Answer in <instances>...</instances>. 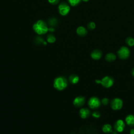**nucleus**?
Instances as JSON below:
<instances>
[{
	"mask_svg": "<svg viewBox=\"0 0 134 134\" xmlns=\"http://www.w3.org/2000/svg\"><path fill=\"white\" fill-rule=\"evenodd\" d=\"M100 101L98 97H92L90 98L88 104L89 107L92 109L98 108L100 105Z\"/></svg>",
	"mask_w": 134,
	"mask_h": 134,
	"instance_id": "423d86ee",
	"label": "nucleus"
},
{
	"mask_svg": "<svg viewBox=\"0 0 134 134\" xmlns=\"http://www.w3.org/2000/svg\"><path fill=\"white\" fill-rule=\"evenodd\" d=\"M132 75L134 76V68L132 69Z\"/></svg>",
	"mask_w": 134,
	"mask_h": 134,
	"instance_id": "cd10ccee",
	"label": "nucleus"
},
{
	"mask_svg": "<svg viewBox=\"0 0 134 134\" xmlns=\"http://www.w3.org/2000/svg\"><path fill=\"white\" fill-rule=\"evenodd\" d=\"M109 100L108 98H106V97H105V98H103L102 99V103L104 105H107L108 103H109Z\"/></svg>",
	"mask_w": 134,
	"mask_h": 134,
	"instance_id": "b1692460",
	"label": "nucleus"
},
{
	"mask_svg": "<svg viewBox=\"0 0 134 134\" xmlns=\"http://www.w3.org/2000/svg\"><path fill=\"white\" fill-rule=\"evenodd\" d=\"M76 34L81 37H84L87 35V30L85 27L79 26L76 29Z\"/></svg>",
	"mask_w": 134,
	"mask_h": 134,
	"instance_id": "f8f14e48",
	"label": "nucleus"
},
{
	"mask_svg": "<svg viewBox=\"0 0 134 134\" xmlns=\"http://www.w3.org/2000/svg\"><path fill=\"white\" fill-rule=\"evenodd\" d=\"M68 1L72 6H76L81 3L82 0H68Z\"/></svg>",
	"mask_w": 134,
	"mask_h": 134,
	"instance_id": "412c9836",
	"label": "nucleus"
},
{
	"mask_svg": "<svg viewBox=\"0 0 134 134\" xmlns=\"http://www.w3.org/2000/svg\"><path fill=\"white\" fill-rule=\"evenodd\" d=\"M122 104L123 102L121 99L119 98H115L111 100L110 106L114 110H119L122 107Z\"/></svg>",
	"mask_w": 134,
	"mask_h": 134,
	"instance_id": "0eeeda50",
	"label": "nucleus"
},
{
	"mask_svg": "<svg viewBox=\"0 0 134 134\" xmlns=\"http://www.w3.org/2000/svg\"><path fill=\"white\" fill-rule=\"evenodd\" d=\"M126 124L130 126H134V115H128L125 118Z\"/></svg>",
	"mask_w": 134,
	"mask_h": 134,
	"instance_id": "ddd939ff",
	"label": "nucleus"
},
{
	"mask_svg": "<svg viewBox=\"0 0 134 134\" xmlns=\"http://www.w3.org/2000/svg\"><path fill=\"white\" fill-rule=\"evenodd\" d=\"M80 117L83 119H85L91 115L90 110L86 108H82L79 111Z\"/></svg>",
	"mask_w": 134,
	"mask_h": 134,
	"instance_id": "9b49d317",
	"label": "nucleus"
},
{
	"mask_svg": "<svg viewBox=\"0 0 134 134\" xmlns=\"http://www.w3.org/2000/svg\"><path fill=\"white\" fill-rule=\"evenodd\" d=\"M68 86V81L64 77L59 76L55 78L54 80L53 86L59 91H62L65 89Z\"/></svg>",
	"mask_w": 134,
	"mask_h": 134,
	"instance_id": "f03ea898",
	"label": "nucleus"
},
{
	"mask_svg": "<svg viewBox=\"0 0 134 134\" xmlns=\"http://www.w3.org/2000/svg\"><path fill=\"white\" fill-rule=\"evenodd\" d=\"M116 59V55L113 53H108L105 55V60L108 62L114 61Z\"/></svg>",
	"mask_w": 134,
	"mask_h": 134,
	"instance_id": "4468645a",
	"label": "nucleus"
},
{
	"mask_svg": "<svg viewBox=\"0 0 134 134\" xmlns=\"http://www.w3.org/2000/svg\"><path fill=\"white\" fill-rule=\"evenodd\" d=\"M125 41L126 44L130 47H132L134 46V39L132 37H127Z\"/></svg>",
	"mask_w": 134,
	"mask_h": 134,
	"instance_id": "aec40b11",
	"label": "nucleus"
},
{
	"mask_svg": "<svg viewBox=\"0 0 134 134\" xmlns=\"http://www.w3.org/2000/svg\"><path fill=\"white\" fill-rule=\"evenodd\" d=\"M69 80L71 83L74 84L78 83L79 81V77L76 74H72L69 76Z\"/></svg>",
	"mask_w": 134,
	"mask_h": 134,
	"instance_id": "2eb2a0df",
	"label": "nucleus"
},
{
	"mask_svg": "<svg viewBox=\"0 0 134 134\" xmlns=\"http://www.w3.org/2000/svg\"><path fill=\"white\" fill-rule=\"evenodd\" d=\"M85 102L84 97L82 96H79L75 97L73 100V105L76 107H81L84 105Z\"/></svg>",
	"mask_w": 134,
	"mask_h": 134,
	"instance_id": "6e6552de",
	"label": "nucleus"
},
{
	"mask_svg": "<svg viewBox=\"0 0 134 134\" xmlns=\"http://www.w3.org/2000/svg\"><path fill=\"white\" fill-rule=\"evenodd\" d=\"M56 40L55 37L52 34H48L47 35V41L49 43H54Z\"/></svg>",
	"mask_w": 134,
	"mask_h": 134,
	"instance_id": "a211bd4d",
	"label": "nucleus"
},
{
	"mask_svg": "<svg viewBox=\"0 0 134 134\" xmlns=\"http://www.w3.org/2000/svg\"><path fill=\"white\" fill-rule=\"evenodd\" d=\"M118 57L122 60L127 59L130 55V50L128 48L125 46H122L117 52Z\"/></svg>",
	"mask_w": 134,
	"mask_h": 134,
	"instance_id": "20e7f679",
	"label": "nucleus"
},
{
	"mask_svg": "<svg viewBox=\"0 0 134 134\" xmlns=\"http://www.w3.org/2000/svg\"><path fill=\"white\" fill-rule=\"evenodd\" d=\"M130 134H134V129H131L130 130Z\"/></svg>",
	"mask_w": 134,
	"mask_h": 134,
	"instance_id": "bb28decb",
	"label": "nucleus"
},
{
	"mask_svg": "<svg viewBox=\"0 0 134 134\" xmlns=\"http://www.w3.org/2000/svg\"><path fill=\"white\" fill-rule=\"evenodd\" d=\"M82 1H83L84 2H87L88 1H89V0H82Z\"/></svg>",
	"mask_w": 134,
	"mask_h": 134,
	"instance_id": "c85d7f7f",
	"label": "nucleus"
},
{
	"mask_svg": "<svg viewBox=\"0 0 134 134\" xmlns=\"http://www.w3.org/2000/svg\"><path fill=\"white\" fill-rule=\"evenodd\" d=\"M102 52L99 49H95L91 53V58L95 60H99L101 58L102 56Z\"/></svg>",
	"mask_w": 134,
	"mask_h": 134,
	"instance_id": "9d476101",
	"label": "nucleus"
},
{
	"mask_svg": "<svg viewBox=\"0 0 134 134\" xmlns=\"http://www.w3.org/2000/svg\"><path fill=\"white\" fill-rule=\"evenodd\" d=\"M34 31L39 35L46 34L48 31V27L45 21L42 20H38L34 23L32 26Z\"/></svg>",
	"mask_w": 134,
	"mask_h": 134,
	"instance_id": "f257e3e1",
	"label": "nucleus"
},
{
	"mask_svg": "<svg viewBox=\"0 0 134 134\" xmlns=\"http://www.w3.org/2000/svg\"><path fill=\"white\" fill-rule=\"evenodd\" d=\"M125 124L124 122L121 119H119L117 121H116V122L114 125L115 129L117 132H121L124 130L125 128Z\"/></svg>",
	"mask_w": 134,
	"mask_h": 134,
	"instance_id": "1a4fd4ad",
	"label": "nucleus"
},
{
	"mask_svg": "<svg viewBox=\"0 0 134 134\" xmlns=\"http://www.w3.org/2000/svg\"><path fill=\"white\" fill-rule=\"evenodd\" d=\"M35 42L37 44H42L43 45H46L47 42L44 40V39L41 37H36L35 39Z\"/></svg>",
	"mask_w": 134,
	"mask_h": 134,
	"instance_id": "f3484780",
	"label": "nucleus"
},
{
	"mask_svg": "<svg viewBox=\"0 0 134 134\" xmlns=\"http://www.w3.org/2000/svg\"><path fill=\"white\" fill-rule=\"evenodd\" d=\"M87 28L89 30H93V29H94L95 28L96 25H95L94 22L91 21V22L88 23V24L87 25Z\"/></svg>",
	"mask_w": 134,
	"mask_h": 134,
	"instance_id": "4be33fe9",
	"label": "nucleus"
},
{
	"mask_svg": "<svg viewBox=\"0 0 134 134\" xmlns=\"http://www.w3.org/2000/svg\"><path fill=\"white\" fill-rule=\"evenodd\" d=\"M102 130L105 133H109L112 132V127L109 124H105L102 127Z\"/></svg>",
	"mask_w": 134,
	"mask_h": 134,
	"instance_id": "dca6fc26",
	"label": "nucleus"
},
{
	"mask_svg": "<svg viewBox=\"0 0 134 134\" xmlns=\"http://www.w3.org/2000/svg\"><path fill=\"white\" fill-rule=\"evenodd\" d=\"M70 10L69 5L66 2H62L58 6V11L59 14L62 16H66Z\"/></svg>",
	"mask_w": 134,
	"mask_h": 134,
	"instance_id": "39448f33",
	"label": "nucleus"
},
{
	"mask_svg": "<svg viewBox=\"0 0 134 134\" xmlns=\"http://www.w3.org/2000/svg\"><path fill=\"white\" fill-rule=\"evenodd\" d=\"M48 24L50 27H53L57 25L58 24V20L55 18H51L49 19Z\"/></svg>",
	"mask_w": 134,
	"mask_h": 134,
	"instance_id": "6ab92c4d",
	"label": "nucleus"
},
{
	"mask_svg": "<svg viewBox=\"0 0 134 134\" xmlns=\"http://www.w3.org/2000/svg\"><path fill=\"white\" fill-rule=\"evenodd\" d=\"M48 2H49L50 4L55 5L58 4L59 3L60 0H48Z\"/></svg>",
	"mask_w": 134,
	"mask_h": 134,
	"instance_id": "393cba45",
	"label": "nucleus"
},
{
	"mask_svg": "<svg viewBox=\"0 0 134 134\" xmlns=\"http://www.w3.org/2000/svg\"><path fill=\"white\" fill-rule=\"evenodd\" d=\"M54 30H55V29L53 27H50L48 28V31H49L50 32H53V31H54Z\"/></svg>",
	"mask_w": 134,
	"mask_h": 134,
	"instance_id": "a878e982",
	"label": "nucleus"
},
{
	"mask_svg": "<svg viewBox=\"0 0 134 134\" xmlns=\"http://www.w3.org/2000/svg\"><path fill=\"white\" fill-rule=\"evenodd\" d=\"M95 82L96 83H99L102 84V85L106 88H109L110 87L114 84V79L113 77L106 76L104 77L102 80H95Z\"/></svg>",
	"mask_w": 134,
	"mask_h": 134,
	"instance_id": "7ed1b4c3",
	"label": "nucleus"
},
{
	"mask_svg": "<svg viewBox=\"0 0 134 134\" xmlns=\"http://www.w3.org/2000/svg\"><path fill=\"white\" fill-rule=\"evenodd\" d=\"M92 116L93 117L97 118L100 116V113L98 111H94L92 113Z\"/></svg>",
	"mask_w": 134,
	"mask_h": 134,
	"instance_id": "5701e85b",
	"label": "nucleus"
}]
</instances>
